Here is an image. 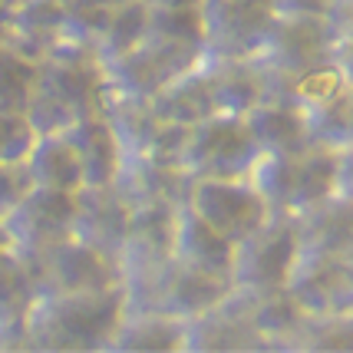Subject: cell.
I'll use <instances>...</instances> for the list:
<instances>
[]
</instances>
